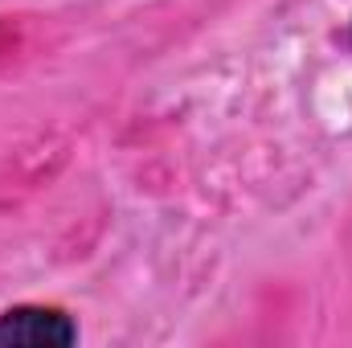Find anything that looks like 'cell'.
<instances>
[{"label":"cell","instance_id":"obj_1","mask_svg":"<svg viewBox=\"0 0 352 348\" xmlns=\"http://www.w3.org/2000/svg\"><path fill=\"white\" fill-rule=\"evenodd\" d=\"M78 340V324L62 307L21 303L0 316V348H66Z\"/></svg>","mask_w":352,"mask_h":348}]
</instances>
